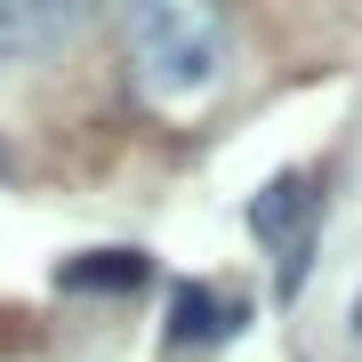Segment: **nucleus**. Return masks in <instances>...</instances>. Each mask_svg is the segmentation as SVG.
Instances as JSON below:
<instances>
[{"instance_id": "1", "label": "nucleus", "mask_w": 362, "mask_h": 362, "mask_svg": "<svg viewBox=\"0 0 362 362\" xmlns=\"http://www.w3.org/2000/svg\"><path fill=\"white\" fill-rule=\"evenodd\" d=\"M121 57L145 97L194 105L226 73V8L218 0H121Z\"/></svg>"}, {"instance_id": "2", "label": "nucleus", "mask_w": 362, "mask_h": 362, "mask_svg": "<svg viewBox=\"0 0 362 362\" xmlns=\"http://www.w3.org/2000/svg\"><path fill=\"white\" fill-rule=\"evenodd\" d=\"M81 33V0H0V57H57Z\"/></svg>"}, {"instance_id": "3", "label": "nucleus", "mask_w": 362, "mask_h": 362, "mask_svg": "<svg viewBox=\"0 0 362 362\" xmlns=\"http://www.w3.org/2000/svg\"><path fill=\"white\" fill-rule=\"evenodd\" d=\"M250 226H258V242H274V250H306V226H314V169L274 177L266 194L250 202Z\"/></svg>"}, {"instance_id": "4", "label": "nucleus", "mask_w": 362, "mask_h": 362, "mask_svg": "<svg viewBox=\"0 0 362 362\" xmlns=\"http://www.w3.org/2000/svg\"><path fill=\"white\" fill-rule=\"evenodd\" d=\"M233 330H242V306H233V298H209L202 282L177 290V306H169V338H177V346H218Z\"/></svg>"}, {"instance_id": "5", "label": "nucleus", "mask_w": 362, "mask_h": 362, "mask_svg": "<svg viewBox=\"0 0 362 362\" xmlns=\"http://www.w3.org/2000/svg\"><path fill=\"white\" fill-rule=\"evenodd\" d=\"M65 282L73 290H137V282H153V266L137 250H89V258L65 266Z\"/></svg>"}, {"instance_id": "6", "label": "nucleus", "mask_w": 362, "mask_h": 362, "mask_svg": "<svg viewBox=\"0 0 362 362\" xmlns=\"http://www.w3.org/2000/svg\"><path fill=\"white\" fill-rule=\"evenodd\" d=\"M354 330H362V314H354Z\"/></svg>"}]
</instances>
